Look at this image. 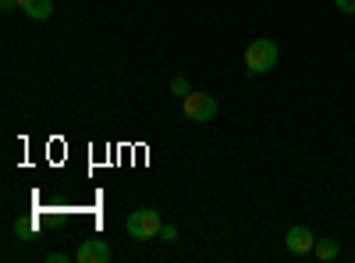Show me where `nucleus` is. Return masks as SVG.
<instances>
[{
  "label": "nucleus",
  "mask_w": 355,
  "mask_h": 263,
  "mask_svg": "<svg viewBox=\"0 0 355 263\" xmlns=\"http://www.w3.org/2000/svg\"><path fill=\"white\" fill-rule=\"evenodd\" d=\"M160 228H164V221H160V214L150 210V207L132 210L128 221H125V231H128L135 242H150V239H157V235H160Z\"/></svg>",
  "instance_id": "f257e3e1"
},
{
  "label": "nucleus",
  "mask_w": 355,
  "mask_h": 263,
  "mask_svg": "<svg viewBox=\"0 0 355 263\" xmlns=\"http://www.w3.org/2000/svg\"><path fill=\"white\" fill-rule=\"evenodd\" d=\"M277 68V43L274 40H252L245 50V71L249 75H263Z\"/></svg>",
  "instance_id": "f03ea898"
},
{
  "label": "nucleus",
  "mask_w": 355,
  "mask_h": 263,
  "mask_svg": "<svg viewBox=\"0 0 355 263\" xmlns=\"http://www.w3.org/2000/svg\"><path fill=\"white\" fill-rule=\"evenodd\" d=\"M182 107H185V118L189 121H214L217 118V100L210 93H189L182 100Z\"/></svg>",
  "instance_id": "7ed1b4c3"
},
{
  "label": "nucleus",
  "mask_w": 355,
  "mask_h": 263,
  "mask_svg": "<svg viewBox=\"0 0 355 263\" xmlns=\"http://www.w3.org/2000/svg\"><path fill=\"white\" fill-rule=\"evenodd\" d=\"M284 246H288V253H291V256H306V253H313V246H316V235H313L309 228L295 224V228H288Z\"/></svg>",
  "instance_id": "20e7f679"
},
{
  "label": "nucleus",
  "mask_w": 355,
  "mask_h": 263,
  "mask_svg": "<svg viewBox=\"0 0 355 263\" xmlns=\"http://www.w3.org/2000/svg\"><path fill=\"white\" fill-rule=\"evenodd\" d=\"M75 260H78V263H107V260H110L107 239H85V242L75 249Z\"/></svg>",
  "instance_id": "39448f33"
},
{
  "label": "nucleus",
  "mask_w": 355,
  "mask_h": 263,
  "mask_svg": "<svg viewBox=\"0 0 355 263\" xmlns=\"http://www.w3.org/2000/svg\"><path fill=\"white\" fill-rule=\"evenodd\" d=\"M18 11L28 15L33 22H46L53 15V0H18Z\"/></svg>",
  "instance_id": "423d86ee"
},
{
  "label": "nucleus",
  "mask_w": 355,
  "mask_h": 263,
  "mask_svg": "<svg viewBox=\"0 0 355 263\" xmlns=\"http://www.w3.org/2000/svg\"><path fill=\"white\" fill-rule=\"evenodd\" d=\"M313 253H316L320 260H334V256L341 253V246H338L334 239H316V246H313Z\"/></svg>",
  "instance_id": "0eeeda50"
},
{
  "label": "nucleus",
  "mask_w": 355,
  "mask_h": 263,
  "mask_svg": "<svg viewBox=\"0 0 355 263\" xmlns=\"http://www.w3.org/2000/svg\"><path fill=\"white\" fill-rule=\"evenodd\" d=\"M15 231H18V239H33V235H36V221H33V217H25V221L18 217V221H15Z\"/></svg>",
  "instance_id": "6e6552de"
},
{
  "label": "nucleus",
  "mask_w": 355,
  "mask_h": 263,
  "mask_svg": "<svg viewBox=\"0 0 355 263\" xmlns=\"http://www.w3.org/2000/svg\"><path fill=\"white\" fill-rule=\"evenodd\" d=\"M171 93H174V96H182V100H185V96L192 93V85H189V82H185L182 75H178V78H171Z\"/></svg>",
  "instance_id": "1a4fd4ad"
},
{
  "label": "nucleus",
  "mask_w": 355,
  "mask_h": 263,
  "mask_svg": "<svg viewBox=\"0 0 355 263\" xmlns=\"http://www.w3.org/2000/svg\"><path fill=\"white\" fill-rule=\"evenodd\" d=\"M160 235H164V242H174V239H178V228H174V224H164Z\"/></svg>",
  "instance_id": "9d476101"
},
{
  "label": "nucleus",
  "mask_w": 355,
  "mask_h": 263,
  "mask_svg": "<svg viewBox=\"0 0 355 263\" xmlns=\"http://www.w3.org/2000/svg\"><path fill=\"white\" fill-rule=\"evenodd\" d=\"M338 4V11H345V15H355V0H334Z\"/></svg>",
  "instance_id": "9b49d317"
},
{
  "label": "nucleus",
  "mask_w": 355,
  "mask_h": 263,
  "mask_svg": "<svg viewBox=\"0 0 355 263\" xmlns=\"http://www.w3.org/2000/svg\"><path fill=\"white\" fill-rule=\"evenodd\" d=\"M0 11H18V0H0Z\"/></svg>",
  "instance_id": "f8f14e48"
}]
</instances>
